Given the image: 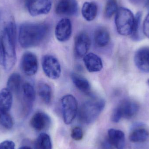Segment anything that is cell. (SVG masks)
Listing matches in <instances>:
<instances>
[{
	"label": "cell",
	"mask_w": 149,
	"mask_h": 149,
	"mask_svg": "<svg viewBox=\"0 0 149 149\" xmlns=\"http://www.w3.org/2000/svg\"><path fill=\"white\" fill-rule=\"evenodd\" d=\"M16 38L14 21H3L0 13V64L7 72L12 70L16 61Z\"/></svg>",
	"instance_id": "6da1fadb"
},
{
	"label": "cell",
	"mask_w": 149,
	"mask_h": 149,
	"mask_svg": "<svg viewBox=\"0 0 149 149\" xmlns=\"http://www.w3.org/2000/svg\"><path fill=\"white\" fill-rule=\"evenodd\" d=\"M49 26L41 23H24L19 28L18 40L24 49L35 47L45 40L48 33Z\"/></svg>",
	"instance_id": "7a4b0ae2"
},
{
	"label": "cell",
	"mask_w": 149,
	"mask_h": 149,
	"mask_svg": "<svg viewBox=\"0 0 149 149\" xmlns=\"http://www.w3.org/2000/svg\"><path fill=\"white\" fill-rule=\"evenodd\" d=\"M105 106V101L101 98H92L82 103L79 110L80 120L86 123L93 122L99 117Z\"/></svg>",
	"instance_id": "3957f363"
},
{
	"label": "cell",
	"mask_w": 149,
	"mask_h": 149,
	"mask_svg": "<svg viewBox=\"0 0 149 149\" xmlns=\"http://www.w3.org/2000/svg\"><path fill=\"white\" fill-rule=\"evenodd\" d=\"M135 16L131 10L125 8L118 9L115 17L117 32L122 36L132 35L135 24Z\"/></svg>",
	"instance_id": "277c9868"
},
{
	"label": "cell",
	"mask_w": 149,
	"mask_h": 149,
	"mask_svg": "<svg viewBox=\"0 0 149 149\" xmlns=\"http://www.w3.org/2000/svg\"><path fill=\"white\" fill-rule=\"evenodd\" d=\"M139 109V105L134 101L123 100L113 111L111 120L113 122L118 123L122 118L130 119L136 115Z\"/></svg>",
	"instance_id": "5b68a950"
},
{
	"label": "cell",
	"mask_w": 149,
	"mask_h": 149,
	"mask_svg": "<svg viewBox=\"0 0 149 149\" xmlns=\"http://www.w3.org/2000/svg\"><path fill=\"white\" fill-rule=\"evenodd\" d=\"M61 102L64 122L69 125L73 122L78 113L77 100L73 95L67 94L62 97Z\"/></svg>",
	"instance_id": "8992f818"
},
{
	"label": "cell",
	"mask_w": 149,
	"mask_h": 149,
	"mask_svg": "<svg viewBox=\"0 0 149 149\" xmlns=\"http://www.w3.org/2000/svg\"><path fill=\"white\" fill-rule=\"evenodd\" d=\"M42 68L45 75L52 79H56L60 77L61 67L58 59L51 55L44 56L42 60Z\"/></svg>",
	"instance_id": "52a82bcc"
},
{
	"label": "cell",
	"mask_w": 149,
	"mask_h": 149,
	"mask_svg": "<svg viewBox=\"0 0 149 149\" xmlns=\"http://www.w3.org/2000/svg\"><path fill=\"white\" fill-rule=\"evenodd\" d=\"M26 5L30 14L33 16H37L49 13L52 7V1L26 0Z\"/></svg>",
	"instance_id": "ba28073f"
},
{
	"label": "cell",
	"mask_w": 149,
	"mask_h": 149,
	"mask_svg": "<svg viewBox=\"0 0 149 149\" xmlns=\"http://www.w3.org/2000/svg\"><path fill=\"white\" fill-rule=\"evenodd\" d=\"M20 64L22 70L28 76H32L37 72L38 61L36 56L32 52H27L24 53Z\"/></svg>",
	"instance_id": "9c48e42d"
},
{
	"label": "cell",
	"mask_w": 149,
	"mask_h": 149,
	"mask_svg": "<svg viewBox=\"0 0 149 149\" xmlns=\"http://www.w3.org/2000/svg\"><path fill=\"white\" fill-rule=\"evenodd\" d=\"M91 45V40L85 32H81L75 37L74 42V53L78 58L86 55Z\"/></svg>",
	"instance_id": "30bf717a"
},
{
	"label": "cell",
	"mask_w": 149,
	"mask_h": 149,
	"mask_svg": "<svg viewBox=\"0 0 149 149\" xmlns=\"http://www.w3.org/2000/svg\"><path fill=\"white\" fill-rule=\"evenodd\" d=\"M72 25L70 19L64 18L58 23L55 29L56 38L60 42L68 41L72 35Z\"/></svg>",
	"instance_id": "8fae6325"
},
{
	"label": "cell",
	"mask_w": 149,
	"mask_h": 149,
	"mask_svg": "<svg viewBox=\"0 0 149 149\" xmlns=\"http://www.w3.org/2000/svg\"><path fill=\"white\" fill-rule=\"evenodd\" d=\"M55 10L61 15H75L78 13V2L76 0H58Z\"/></svg>",
	"instance_id": "7c38bea8"
},
{
	"label": "cell",
	"mask_w": 149,
	"mask_h": 149,
	"mask_svg": "<svg viewBox=\"0 0 149 149\" xmlns=\"http://www.w3.org/2000/svg\"><path fill=\"white\" fill-rule=\"evenodd\" d=\"M51 123L50 118L47 114L42 111H38L33 115L30 123L34 130L41 131L48 129L50 126Z\"/></svg>",
	"instance_id": "4fadbf2b"
},
{
	"label": "cell",
	"mask_w": 149,
	"mask_h": 149,
	"mask_svg": "<svg viewBox=\"0 0 149 149\" xmlns=\"http://www.w3.org/2000/svg\"><path fill=\"white\" fill-rule=\"evenodd\" d=\"M134 62L140 70L149 73V47H143L136 51L135 54Z\"/></svg>",
	"instance_id": "5bb4252c"
},
{
	"label": "cell",
	"mask_w": 149,
	"mask_h": 149,
	"mask_svg": "<svg viewBox=\"0 0 149 149\" xmlns=\"http://www.w3.org/2000/svg\"><path fill=\"white\" fill-rule=\"evenodd\" d=\"M83 62L89 72H95L100 71L103 68L101 58L96 54L87 53L83 57Z\"/></svg>",
	"instance_id": "9a60e30c"
},
{
	"label": "cell",
	"mask_w": 149,
	"mask_h": 149,
	"mask_svg": "<svg viewBox=\"0 0 149 149\" xmlns=\"http://www.w3.org/2000/svg\"><path fill=\"white\" fill-rule=\"evenodd\" d=\"M23 99L24 109L29 111L32 107V103L36 99V91L33 85L29 82H25L22 86Z\"/></svg>",
	"instance_id": "2e32d148"
},
{
	"label": "cell",
	"mask_w": 149,
	"mask_h": 149,
	"mask_svg": "<svg viewBox=\"0 0 149 149\" xmlns=\"http://www.w3.org/2000/svg\"><path fill=\"white\" fill-rule=\"evenodd\" d=\"M110 143L116 149H124L126 144L125 136L122 131L111 129L108 132Z\"/></svg>",
	"instance_id": "e0dca14e"
},
{
	"label": "cell",
	"mask_w": 149,
	"mask_h": 149,
	"mask_svg": "<svg viewBox=\"0 0 149 149\" xmlns=\"http://www.w3.org/2000/svg\"><path fill=\"white\" fill-rule=\"evenodd\" d=\"M13 102L12 92L8 88H4L0 91V113L9 112Z\"/></svg>",
	"instance_id": "ac0fdd59"
},
{
	"label": "cell",
	"mask_w": 149,
	"mask_h": 149,
	"mask_svg": "<svg viewBox=\"0 0 149 149\" xmlns=\"http://www.w3.org/2000/svg\"><path fill=\"white\" fill-rule=\"evenodd\" d=\"M71 77L73 84L79 90L87 94L89 93L91 90V86L89 81L86 78L75 72L72 73Z\"/></svg>",
	"instance_id": "d6986e66"
},
{
	"label": "cell",
	"mask_w": 149,
	"mask_h": 149,
	"mask_svg": "<svg viewBox=\"0 0 149 149\" xmlns=\"http://www.w3.org/2000/svg\"><path fill=\"white\" fill-rule=\"evenodd\" d=\"M149 138V131L143 127H136L132 130L129 136V140L133 143H143Z\"/></svg>",
	"instance_id": "ffe728a7"
},
{
	"label": "cell",
	"mask_w": 149,
	"mask_h": 149,
	"mask_svg": "<svg viewBox=\"0 0 149 149\" xmlns=\"http://www.w3.org/2000/svg\"><path fill=\"white\" fill-rule=\"evenodd\" d=\"M94 39L96 46L100 48L106 47L110 42L109 32L105 28H99L95 32Z\"/></svg>",
	"instance_id": "44dd1931"
},
{
	"label": "cell",
	"mask_w": 149,
	"mask_h": 149,
	"mask_svg": "<svg viewBox=\"0 0 149 149\" xmlns=\"http://www.w3.org/2000/svg\"><path fill=\"white\" fill-rule=\"evenodd\" d=\"M98 12V7L95 3L86 2L81 9V14L85 20L88 22L93 21L96 17Z\"/></svg>",
	"instance_id": "7402d4cb"
},
{
	"label": "cell",
	"mask_w": 149,
	"mask_h": 149,
	"mask_svg": "<svg viewBox=\"0 0 149 149\" xmlns=\"http://www.w3.org/2000/svg\"><path fill=\"white\" fill-rule=\"evenodd\" d=\"M38 94L40 99L45 104H49L52 100V89L50 86L45 82H39L38 85Z\"/></svg>",
	"instance_id": "603a6c76"
},
{
	"label": "cell",
	"mask_w": 149,
	"mask_h": 149,
	"mask_svg": "<svg viewBox=\"0 0 149 149\" xmlns=\"http://www.w3.org/2000/svg\"><path fill=\"white\" fill-rule=\"evenodd\" d=\"M22 78L20 74L13 73L9 76L7 81V88L12 93H18L21 90Z\"/></svg>",
	"instance_id": "cb8c5ba5"
},
{
	"label": "cell",
	"mask_w": 149,
	"mask_h": 149,
	"mask_svg": "<svg viewBox=\"0 0 149 149\" xmlns=\"http://www.w3.org/2000/svg\"><path fill=\"white\" fill-rule=\"evenodd\" d=\"M51 139L46 133H41L35 142L36 149H52Z\"/></svg>",
	"instance_id": "d4e9b609"
},
{
	"label": "cell",
	"mask_w": 149,
	"mask_h": 149,
	"mask_svg": "<svg viewBox=\"0 0 149 149\" xmlns=\"http://www.w3.org/2000/svg\"><path fill=\"white\" fill-rule=\"evenodd\" d=\"M13 124V119L9 112L0 113V127L8 130L12 128Z\"/></svg>",
	"instance_id": "484cf974"
},
{
	"label": "cell",
	"mask_w": 149,
	"mask_h": 149,
	"mask_svg": "<svg viewBox=\"0 0 149 149\" xmlns=\"http://www.w3.org/2000/svg\"><path fill=\"white\" fill-rule=\"evenodd\" d=\"M118 9L116 0H108L105 7V16L107 18H110L116 13Z\"/></svg>",
	"instance_id": "4316f807"
},
{
	"label": "cell",
	"mask_w": 149,
	"mask_h": 149,
	"mask_svg": "<svg viewBox=\"0 0 149 149\" xmlns=\"http://www.w3.org/2000/svg\"><path fill=\"white\" fill-rule=\"evenodd\" d=\"M142 18V13L138 12L136 13V15L135 17V24L134 26L133 33L131 35L132 38L135 40H137L140 38V25H141V20Z\"/></svg>",
	"instance_id": "83f0119b"
},
{
	"label": "cell",
	"mask_w": 149,
	"mask_h": 149,
	"mask_svg": "<svg viewBox=\"0 0 149 149\" xmlns=\"http://www.w3.org/2000/svg\"><path fill=\"white\" fill-rule=\"evenodd\" d=\"M83 136L82 130L79 127H74L72 130L71 136L72 138L75 141H80L82 139Z\"/></svg>",
	"instance_id": "f1b7e54d"
},
{
	"label": "cell",
	"mask_w": 149,
	"mask_h": 149,
	"mask_svg": "<svg viewBox=\"0 0 149 149\" xmlns=\"http://www.w3.org/2000/svg\"><path fill=\"white\" fill-rule=\"evenodd\" d=\"M15 143L11 141H3L0 143V149H15Z\"/></svg>",
	"instance_id": "f546056e"
},
{
	"label": "cell",
	"mask_w": 149,
	"mask_h": 149,
	"mask_svg": "<svg viewBox=\"0 0 149 149\" xmlns=\"http://www.w3.org/2000/svg\"><path fill=\"white\" fill-rule=\"evenodd\" d=\"M143 30L144 35L149 38V13L143 22Z\"/></svg>",
	"instance_id": "4dcf8cb0"
},
{
	"label": "cell",
	"mask_w": 149,
	"mask_h": 149,
	"mask_svg": "<svg viewBox=\"0 0 149 149\" xmlns=\"http://www.w3.org/2000/svg\"><path fill=\"white\" fill-rule=\"evenodd\" d=\"M18 149H32L30 147H27V146H23V147H21Z\"/></svg>",
	"instance_id": "1f68e13d"
},
{
	"label": "cell",
	"mask_w": 149,
	"mask_h": 149,
	"mask_svg": "<svg viewBox=\"0 0 149 149\" xmlns=\"http://www.w3.org/2000/svg\"><path fill=\"white\" fill-rule=\"evenodd\" d=\"M146 4L147 6H149V0H147L146 2Z\"/></svg>",
	"instance_id": "d6a6232c"
},
{
	"label": "cell",
	"mask_w": 149,
	"mask_h": 149,
	"mask_svg": "<svg viewBox=\"0 0 149 149\" xmlns=\"http://www.w3.org/2000/svg\"><path fill=\"white\" fill-rule=\"evenodd\" d=\"M148 84H149V79H148Z\"/></svg>",
	"instance_id": "836d02e7"
},
{
	"label": "cell",
	"mask_w": 149,
	"mask_h": 149,
	"mask_svg": "<svg viewBox=\"0 0 149 149\" xmlns=\"http://www.w3.org/2000/svg\"><path fill=\"white\" fill-rule=\"evenodd\" d=\"M132 1H137V0H132Z\"/></svg>",
	"instance_id": "e575fe53"
}]
</instances>
